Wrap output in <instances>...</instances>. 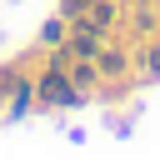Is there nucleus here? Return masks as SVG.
<instances>
[{
  "instance_id": "obj_3",
  "label": "nucleus",
  "mask_w": 160,
  "mask_h": 160,
  "mask_svg": "<svg viewBox=\"0 0 160 160\" xmlns=\"http://www.w3.org/2000/svg\"><path fill=\"white\" fill-rule=\"evenodd\" d=\"M70 5H75V10H85V5H90V0H70Z\"/></svg>"
},
{
  "instance_id": "obj_2",
  "label": "nucleus",
  "mask_w": 160,
  "mask_h": 160,
  "mask_svg": "<svg viewBox=\"0 0 160 160\" xmlns=\"http://www.w3.org/2000/svg\"><path fill=\"white\" fill-rule=\"evenodd\" d=\"M70 50H75V55H90V50H95V40H90V35H75V45H70Z\"/></svg>"
},
{
  "instance_id": "obj_1",
  "label": "nucleus",
  "mask_w": 160,
  "mask_h": 160,
  "mask_svg": "<svg viewBox=\"0 0 160 160\" xmlns=\"http://www.w3.org/2000/svg\"><path fill=\"white\" fill-rule=\"evenodd\" d=\"M40 95H45L50 105H70V100H75V95H70V85H65L60 75H45V85H40Z\"/></svg>"
}]
</instances>
